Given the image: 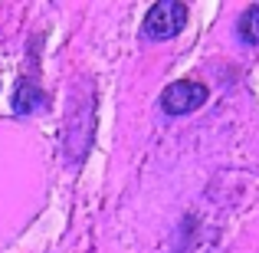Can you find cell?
Segmentation results:
<instances>
[{"mask_svg":"<svg viewBox=\"0 0 259 253\" xmlns=\"http://www.w3.org/2000/svg\"><path fill=\"white\" fill-rule=\"evenodd\" d=\"M187 26V7L181 0H158L145 13V40L151 43H167Z\"/></svg>","mask_w":259,"mask_h":253,"instance_id":"6da1fadb","label":"cell"},{"mask_svg":"<svg viewBox=\"0 0 259 253\" xmlns=\"http://www.w3.org/2000/svg\"><path fill=\"white\" fill-rule=\"evenodd\" d=\"M46 105V92L33 76H20L17 92H13V112L17 115H33Z\"/></svg>","mask_w":259,"mask_h":253,"instance_id":"3957f363","label":"cell"},{"mask_svg":"<svg viewBox=\"0 0 259 253\" xmlns=\"http://www.w3.org/2000/svg\"><path fill=\"white\" fill-rule=\"evenodd\" d=\"M236 33H240V40L246 46H259V4L243 10L240 23H236Z\"/></svg>","mask_w":259,"mask_h":253,"instance_id":"277c9868","label":"cell"},{"mask_svg":"<svg viewBox=\"0 0 259 253\" xmlns=\"http://www.w3.org/2000/svg\"><path fill=\"white\" fill-rule=\"evenodd\" d=\"M207 86L194 83V79H181V83H171L161 92V112L164 115H190L207 102Z\"/></svg>","mask_w":259,"mask_h":253,"instance_id":"7a4b0ae2","label":"cell"}]
</instances>
